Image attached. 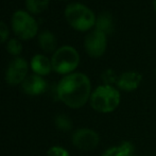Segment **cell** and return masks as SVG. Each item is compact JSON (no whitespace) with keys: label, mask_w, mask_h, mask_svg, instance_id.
<instances>
[{"label":"cell","mask_w":156,"mask_h":156,"mask_svg":"<svg viewBox=\"0 0 156 156\" xmlns=\"http://www.w3.org/2000/svg\"><path fill=\"white\" fill-rule=\"evenodd\" d=\"M94 29L103 32L106 35L112 34L114 32V29H115L113 15L108 11H102V12L99 13L96 18Z\"/></svg>","instance_id":"cell-13"},{"label":"cell","mask_w":156,"mask_h":156,"mask_svg":"<svg viewBox=\"0 0 156 156\" xmlns=\"http://www.w3.org/2000/svg\"><path fill=\"white\" fill-rule=\"evenodd\" d=\"M10 36V30L5 23L0 20V45L5 43Z\"/></svg>","instance_id":"cell-19"},{"label":"cell","mask_w":156,"mask_h":156,"mask_svg":"<svg viewBox=\"0 0 156 156\" xmlns=\"http://www.w3.org/2000/svg\"><path fill=\"white\" fill-rule=\"evenodd\" d=\"M155 72H156V70H155Z\"/></svg>","instance_id":"cell-23"},{"label":"cell","mask_w":156,"mask_h":156,"mask_svg":"<svg viewBox=\"0 0 156 156\" xmlns=\"http://www.w3.org/2000/svg\"><path fill=\"white\" fill-rule=\"evenodd\" d=\"M154 156H156V155H154Z\"/></svg>","instance_id":"cell-24"},{"label":"cell","mask_w":156,"mask_h":156,"mask_svg":"<svg viewBox=\"0 0 156 156\" xmlns=\"http://www.w3.org/2000/svg\"><path fill=\"white\" fill-rule=\"evenodd\" d=\"M37 43L45 53H52L58 49V39L50 30H43L37 35Z\"/></svg>","instance_id":"cell-12"},{"label":"cell","mask_w":156,"mask_h":156,"mask_svg":"<svg viewBox=\"0 0 156 156\" xmlns=\"http://www.w3.org/2000/svg\"><path fill=\"white\" fill-rule=\"evenodd\" d=\"M121 102L120 90L113 85L103 84L94 89L89 104L94 111L101 114H109L118 108Z\"/></svg>","instance_id":"cell-2"},{"label":"cell","mask_w":156,"mask_h":156,"mask_svg":"<svg viewBox=\"0 0 156 156\" xmlns=\"http://www.w3.org/2000/svg\"><path fill=\"white\" fill-rule=\"evenodd\" d=\"M47 156H70L67 150H65L62 147H52L47 151Z\"/></svg>","instance_id":"cell-18"},{"label":"cell","mask_w":156,"mask_h":156,"mask_svg":"<svg viewBox=\"0 0 156 156\" xmlns=\"http://www.w3.org/2000/svg\"><path fill=\"white\" fill-rule=\"evenodd\" d=\"M153 10H154V12L156 13V0H153Z\"/></svg>","instance_id":"cell-20"},{"label":"cell","mask_w":156,"mask_h":156,"mask_svg":"<svg viewBox=\"0 0 156 156\" xmlns=\"http://www.w3.org/2000/svg\"><path fill=\"white\" fill-rule=\"evenodd\" d=\"M107 48V35L99 30L93 29L84 38L85 52L90 58H99L105 53Z\"/></svg>","instance_id":"cell-7"},{"label":"cell","mask_w":156,"mask_h":156,"mask_svg":"<svg viewBox=\"0 0 156 156\" xmlns=\"http://www.w3.org/2000/svg\"><path fill=\"white\" fill-rule=\"evenodd\" d=\"M52 69L56 73L67 76L73 73L80 64V54L74 47L61 46L51 56Z\"/></svg>","instance_id":"cell-4"},{"label":"cell","mask_w":156,"mask_h":156,"mask_svg":"<svg viewBox=\"0 0 156 156\" xmlns=\"http://www.w3.org/2000/svg\"><path fill=\"white\" fill-rule=\"evenodd\" d=\"M142 82V76L135 70L124 71L120 74L116 80V86L119 90L131 93L134 91L140 86Z\"/></svg>","instance_id":"cell-9"},{"label":"cell","mask_w":156,"mask_h":156,"mask_svg":"<svg viewBox=\"0 0 156 156\" xmlns=\"http://www.w3.org/2000/svg\"><path fill=\"white\" fill-rule=\"evenodd\" d=\"M54 124H55L56 129H58L62 132H69L70 129H72V120L68 117L67 115L64 114H58L54 118Z\"/></svg>","instance_id":"cell-16"},{"label":"cell","mask_w":156,"mask_h":156,"mask_svg":"<svg viewBox=\"0 0 156 156\" xmlns=\"http://www.w3.org/2000/svg\"><path fill=\"white\" fill-rule=\"evenodd\" d=\"M50 0H26V8L30 14L37 15L47 10Z\"/></svg>","instance_id":"cell-15"},{"label":"cell","mask_w":156,"mask_h":156,"mask_svg":"<svg viewBox=\"0 0 156 156\" xmlns=\"http://www.w3.org/2000/svg\"><path fill=\"white\" fill-rule=\"evenodd\" d=\"M65 19L72 29L79 32H87L94 29L96 14L87 5L80 2H72L65 8Z\"/></svg>","instance_id":"cell-3"},{"label":"cell","mask_w":156,"mask_h":156,"mask_svg":"<svg viewBox=\"0 0 156 156\" xmlns=\"http://www.w3.org/2000/svg\"><path fill=\"white\" fill-rule=\"evenodd\" d=\"M23 50V43L20 41V39L18 38H11L6 43V51L11 54V55L15 56V58H18L21 54Z\"/></svg>","instance_id":"cell-17"},{"label":"cell","mask_w":156,"mask_h":156,"mask_svg":"<svg viewBox=\"0 0 156 156\" xmlns=\"http://www.w3.org/2000/svg\"><path fill=\"white\" fill-rule=\"evenodd\" d=\"M11 26L14 34L20 41H30L39 33V27L36 19L28 11L17 10L13 13Z\"/></svg>","instance_id":"cell-5"},{"label":"cell","mask_w":156,"mask_h":156,"mask_svg":"<svg viewBox=\"0 0 156 156\" xmlns=\"http://www.w3.org/2000/svg\"><path fill=\"white\" fill-rule=\"evenodd\" d=\"M71 142L76 149L82 151H91L98 148L100 135L89 127H80L72 133Z\"/></svg>","instance_id":"cell-6"},{"label":"cell","mask_w":156,"mask_h":156,"mask_svg":"<svg viewBox=\"0 0 156 156\" xmlns=\"http://www.w3.org/2000/svg\"><path fill=\"white\" fill-rule=\"evenodd\" d=\"M61 1H69V0H61Z\"/></svg>","instance_id":"cell-21"},{"label":"cell","mask_w":156,"mask_h":156,"mask_svg":"<svg viewBox=\"0 0 156 156\" xmlns=\"http://www.w3.org/2000/svg\"><path fill=\"white\" fill-rule=\"evenodd\" d=\"M134 155V146L129 141H123L119 146H114L103 152L101 156H132Z\"/></svg>","instance_id":"cell-14"},{"label":"cell","mask_w":156,"mask_h":156,"mask_svg":"<svg viewBox=\"0 0 156 156\" xmlns=\"http://www.w3.org/2000/svg\"><path fill=\"white\" fill-rule=\"evenodd\" d=\"M30 68L32 69L33 73L41 76H46L52 71L51 58H49L45 54H35L31 58Z\"/></svg>","instance_id":"cell-11"},{"label":"cell","mask_w":156,"mask_h":156,"mask_svg":"<svg viewBox=\"0 0 156 156\" xmlns=\"http://www.w3.org/2000/svg\"><path fill=\"white\" fill-rule=\"evenodd\" d=\"M132 156H138V155H132Z\"/></svg>","instance_id":"cell-22"},{"label":"cell","mask_w":156,"mask_h":156,"mask_svg":"<svg viewBox=\"0 0 156 156\" xmlns=\"http://www.w3.org/2000/svg\"><path fill=\"white\" fill-rule=\"evenodd\" d=\"M47 81L44 79V76H37L35 73L29 74L21 84V89L23 90V93L33 97L44 94L47 90Z\"/></svg>","instance_id":"cell-10"},{"label":"cell","mask_w":156,"mask_h":156,"mask_svg":"<svg viewBox=\"0 0 156 156\" xmlns=\"http://www.w3.org/2000/svg\"><path fill=\"white\" fill-rule=\"evenodd\" d=\"M91 82L83 72L64 76L56 86V96L58 100L70 108H81L91 96Z\"/></svg>","instance_id":"cell-1"},{"label":"cell","mask_w":156,"mask_h":156,"mask_svg":"<svg viewBox=\"0 0 156 156\" xmlns=\"http://www.w3.org/2000/svg\"><path fill=\"white\" fill-rule=\"evenodd\" d=\"M30 65L23 58H14L8 65L5 70V82L9 85H21L29 72Z\"/></svg>","instance_id":"cell-8"}]
</instances>
